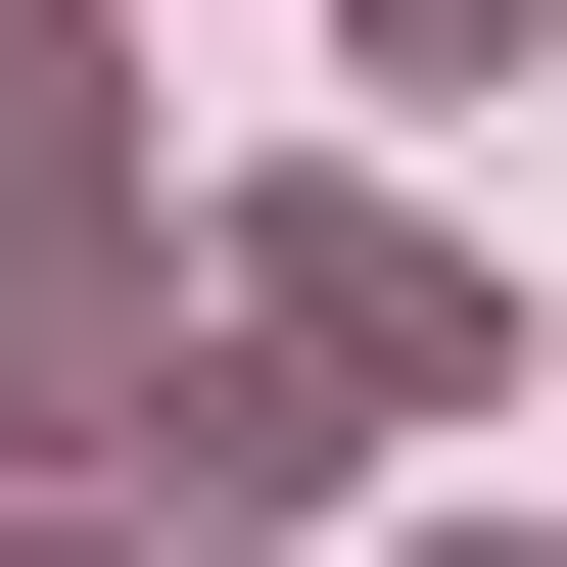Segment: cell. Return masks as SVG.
<instances>
[{"mask_svg": "<svg viewBox=\"0 0 567 567\" xmlns=\"http://www.w3.org/2000/svg\"><path fill=\"white\" fill-rule=\"evenodd\" d=\"M379 48H425V95H520V48H567V0H379Z\"/></svg>", "mask_w": 567, "mask_h": 567, "instance_id": "obj_1", "label": "cell"}, {"mask_svg": "<svg viewBox=\"0 0 567 567\" xmlns=\"http://www.w3.org/2000/svg\"><path fill=\"white\" fill-rule=\"evenodd\" d=\"M0 567H95V473H0Z\"/></svg>", "mask_w": 567, "mask_h": 567, "instance_id": "obj_2", "label": "cell"}, {"mask_svg": "<svg viewBox=\"0 0 567 567\" xmlns=\"http://www.w3.org/2000/svg\"><path fill=\"white\" fill-rule=\"evenodd\" d=\"M425 567H520V520H425Z\"/></svg>", "mask_w": 567, "mask_h": 567, "instance_id": "obj_3", "label": "cell"}]
</instances>
